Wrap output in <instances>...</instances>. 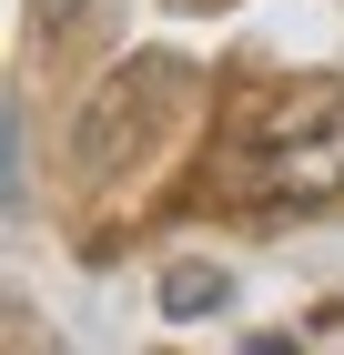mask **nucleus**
<instances>
[{
	"label": "nucleus",
	"mask_w": 344,
	"mask_h": 355,
	"mask_svg": "<svg viewBox=\"0 0 344 355\" xmlns=\"http://www.w3.org/2000/svg\"><path fill=\"white\" fill-rule=\"evenodd\" d=\"M233 193L243 203H324L344 193V82L264 92L233 132Z\"/></svg>",
	"instance_id": "1"
},
{
	"label": "nucleus",
	"mask_w": 344,
	"mask_h": 355,
	"mask_svg": "<svg viewBox=\"0 0 344 355\" xmlns=\"http://www.w3.org/2000/svg\"><path fill=\"white\" fill-rule=\"evenodd\" d=\"M41 10H51V21H71V10H91V0H41Z\"/></svg>",
	"instance_id": "2"
}]
</instances>
